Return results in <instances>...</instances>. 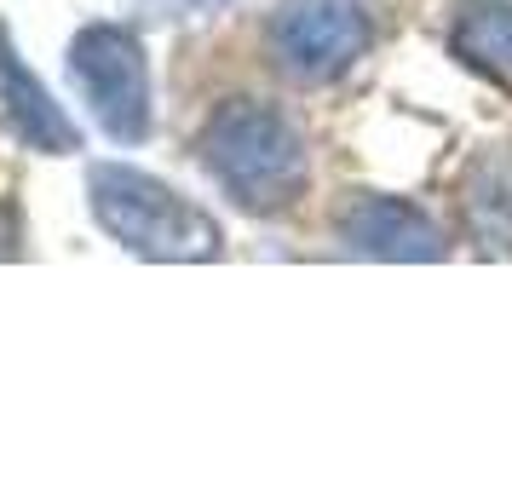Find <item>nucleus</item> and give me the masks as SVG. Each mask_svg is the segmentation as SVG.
Masks as SVG:
<instances>
[{
	"label": "nucleus",
	"instance_id": "4",
	"mask_svg": "<svg viewBox=\"0 0 512 495\" xmlns=\"http://www.w3.org/2000/svg\"><path fill=\"white\" fill-rule=\"evenodd\" d=\"M369 52V6L363 0H282L271 24V58L282 75L323 87Z\"/></svg>",
	"mask_w": 512,
	"mask_h": 495
},
{
	"label": "nucleus",
	"instance_id": "8",
	"mask_svg": "<svg viewBox=\"0 0 512 495\" xmlns=\"http://www.w3.org/2000/svg\"><path fill=\"white\" fill-rule=\"evenodd\" d=\"M449 47L466 70L512 87V6L507 0H472L449 29Z\"/></svg>",
	"mask_w": 512,
	"mask_h": 495
},
{
	"label": "nucleus",
	"instance_id": "3",
	"mask_svg": "<svg viewBox=\"0 0 512 495\" xmlns=\"http://www.w3.org/2000/svg\"><path fill=\"white\" fill-rule=\"evenodd\" d=\"M70 81L116 144H139L150 133V70H144V47L127 29H81L70 47Z\"/></svg>",
	"mask_w": 512,
	"mask_h": 495
},
{
	"label": "nucleus",
	"instance_id": "1",
	"mask_svg": "<svg viewBox=\"0 0 512 495\" xmlns=\"http://www.w3.org/2000/svg\"><path fill=\"white\" fill-rule=\"evenodd\" d=\"M202 162L213 185L231 196L242 213H288L311 185V156H305L300 127L277 104L236 98L213 110L202 133Z\"/></svg>",
	"mask_w": 512,
	"mask_h": 495
},
{
	"label": "nucleus",
	"instance_id": "6",
	"mask_svg": "<svg viewBox=\"0 0 512 495\" xmlns=\"http://www.w3.org/2000/svg\"><path fill=\"white\" fill-rule=\"evenodd\" d=\"M0 116L6 127L29 144V150H47V156H70L81 133H75V121L64 116V104L29 75V64L12 52V41L0 35Z\"/></svg>",
	"mask_w": 512,
	"mask_h": 495
},
{
	"label": "nucleus",
	"instance_id": "2",
	"mask_svg": "<svg viewBox=\"0 0 512 495\" xmlns=\"http://www.w3.org/2000/svg\"><path fill=\"white\" fill-rule=\"evenodd\" d=\"M87 202H93L98 225L127 254H144V260H213L225 242L213 213H202L196 202H185L179 190H167L156 173H139V167L93 162Z\"/></svg>",
	"mask_w": 512,
	"mask_h": 495
},
{
	"label": "nucleus",
	"instance_id": "7",
	"mask_svg": "<svg viewBox=\"0 0 512 495\" xmlns=\"http://www.w3.org/2000/svg\"><path fill=\"white\" fill-rule=\"evenodd\" d=\"M461 219L472 242H484L489 254L512 248V144L484 150L461 179Z\"/></svg>",
	"mask_w": 512,
	"mask_h": 495
},
{
	"label": "nucleus",
	"instance_id": "9",
	"mask_svg": "<svg viewBox=\"0 0 512 495\" xmlns=\"http://www.w3.org/2000/svg\"><path fill=\"white\" fill-rule=\"evenodd\" d=\"M173 6H219V0H173Z\"/></svg>",
	"mask_w": 512,
	"mask_h": 495
},
{
	"label": "nucleus",
	"instance_id": "5",
	"mask_svg": "<svg viewBox=\"0 0 512 495\" xmlns=\"http://www.w3.org/2000/svg\"><path fill=\"white\" fill-rule=\"evenodd\" d=\"M340 242L369 260H438L443 231L403 196H363L340 213Z\"/></svg>",
	"mask_w": 512,
	"mask_h": 495
}]
</instances>
